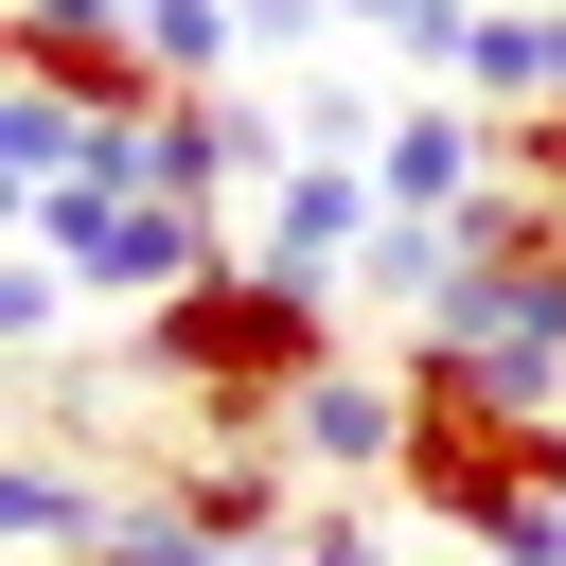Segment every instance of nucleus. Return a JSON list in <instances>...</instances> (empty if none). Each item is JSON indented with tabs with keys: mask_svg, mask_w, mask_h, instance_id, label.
Wrapping results in <instances>:
<instances>
[{
	"mask_svg": "<svg viewBox=\"0 0 566 566\" xmlns=\"http://www.w3.org/2000/svg\"><path fill=\"white\" fill-rule=\"evenodd\" d=\"M389 495L495 566H566V407H531L478 336H407V478Z\"/></svg>",
	"mask_w": 566,
	"mask_h": 566,
	"instance_id": "1",
	"label": "nucleus"
},
{
	"mask_svg": "<svg viewBox=\"0 0 566 566\" xmlns=\"http://www.w3.org/2000/svg\"><path fill=\"white\" fill-rule=\"evenodd\" d=\"M124 371L177 389L212 442H265L283 389L336 371V283H301V265H212V283H177L159 318H124Z\"/></svg>",
	"mask_w": 566,
	"mask_h": 566,
	"instance_id": "2",
	"label": "nucleus"
},
{
	"mask_svg": "<svg viewBox=\"0 0 566 566\" xmlns=\"http://www.w3.org/2000/svg\"><path fill=\"white\" fill-rule=\"evenodd\" d=\"M18 212V248H53L88 301H124V318H159L177 283H212V265H248L230 248V212H177V195H142V177H53V195H0Z\"/></svg>",
	"mask_w": 566,
	"mask_h": 566,
	"instance_id": "3",
	"label": "nucleus"
},
{
	"mask_svg": "<svg viewBox=\"0 0 566 566\" xmlns=\"http://www.w3.org/2000/svg\"><path fill=\"white\" fill-rule=\"evenodd\" d=\"M301 142H283V106H248V88H159L142 124H124V177L142 195H177V212H230V195H265Z\"/></svg>",
	"mask_w": 566,
	"mask_h": 566,
	"instance_id": "4",
	"label": "nucleus"
},
{
	"mask_svg": "<svg viewBox=\"0 0 566 566\" xmlns=\"http://www.w3.org/2000/svg\"><path fill=\"white\" fill-rule=\"evenodd\" d=\"M265 442H283L301 478H336V495H389V478H407V354H389V371H354V354L301 371Z\"/></svg>",
	"mask_w": 566,
	"mask_h": 566,
	"instance_id": "5",
	"label": "nucleus"
},
{
	"mask_svg": "<svg viewBox=\"0 0 566 566\" xmlns=\"http://www.w3.org/2000/svg\"><path fill=\"white\" fill-rule=\"evenodd\" d=\"M495 177H513V124H495L478 88H407L389 142H371V195H389V212H478Z\"/></svg>",
	"mask_w": 566,
	"mask_h": 566,
	"instance_id": "6",
	"label": "nucleus"
},
{
	"mask_svg": "<svg viewBox=\"0 0 566 566\" xmlns=\"http://www.w3.org/2000/svg\"><path fill=\"white\" fill-rule=\"evenodd\" d=\"M0 71H53V88H88L106 124H142V106H159L142 0H0Z\"/></svg>",
	"mask_w": 566,
	"mask_h": 566,
	"instance_id": "7",
	"label": "nucleus"
},
{
	"mask_svg": "<svg viewBox=\"0 0 566 566\" xmlns=\"http://www.w3.org/2000/svg\"><path fill=\"white\" fill-rule=\"evenodd\" d=\"M371 230H389L371 159H283V177L248 195V265H301V283H354V265H371Z\"/></svg>",
	"mask_w": 566,
	"mask_h": 566,
	"instance_id": "8",
	"label": "nucleus"
},
{
	"mask_svg": "<svg viewBox=\"0 0 566 566\" xmlns=\"http://www.w3.org/2000/svg\"><path fill=\"white\" fill-rule=\"evenodd\" d=\"M106 531H124V495H106L71 442H18V460H0V566H88Z\"/></svg>",
	"mask_w": 566,
	"mask_h": 566,
	"instance_id": "9",
	"label": "nucleus"
},
{
	"mask_svg": "<svg viewBox=\"0 0 566 566\" xmlns=\"http://www.w3.org/2000/svg\"><path fill=\"white\" fill-rule=\"evenodd\" d=\"M460 88H478L495 124L566 106V0H478V53H460Z\"/></svg>",
	"mask_w": 566,
	"mask_h": 566,
	"instance_id": "10",
	"label": "nucleus"
},
{
	"mask_svg": "<svg viewBox=\"0 0 566 566\" xmlns=\"http://www.w3.org/2000/svg\"><path fill=\"white\" fill-rule=\"evenodd\" d=\"M142 53H159V88H248L265 53H248V0H142Z\"/></svg>",
	"mask_w": 566,
	"mask_h": 566,
	"instance_id": "11",
	"label": "nucleus"
},
{
	"mask_svg": "<svg viewBox=\"0 0 566 566\" xmlns=\"http://www.w3.org/2000/svg\"><path fill=\"white\" fill-rule=\"evenodd\" d=\"M336 18H354L407 88H460V53H478V0H336Z\"/></svg>",
	"mask_w": 566,
	"mask_h": 566,
	"instance_id": "12",
	"label": "nucleus"
},
{
	"mask_svg": "<svg viewBox=\"0 0 566 566\" xmlns=\"http://www.w3.org/2000/svg\"><path fill=\"white\" fill-rule=\"evenodd\" d=\"M301 566H407V548H389V513H354V495H318V513H301Z\"/></svg>",
	"mask_w": 566,
	"mask_h": 566,
	"instance_id": "13",
	"label": "nucleus"
},
{
	"mask_svg": "<svg viewBox=\"0 0 566 566\" xmlns=\"http://www.w3.org/2000/svg\"><path fill=\"white\" fill-rule=\"evenodd\" d=\"M318 35H336V0H248V53H265V71H301Z\"/></svg>",
	"mask_w": 566,
	"mask_h": 566,
	"instance_id": "14",
	"label": "nucleus"
},
{
	"mask_svg": "<svg viewBox=\"0 0 566 566\" xmlns=\"http://www.w3.org/2000/svg\"><path fill=\"white\" fill-rule=\"evenodd\" d=\"M88 566H142V548H124V531H106V548H88Z\"/></svg>",
	"mask_w": 566,
	"mask_h": 566,
	"instance_id": "15",
	"label": "nucleus"
}]
</instances>
